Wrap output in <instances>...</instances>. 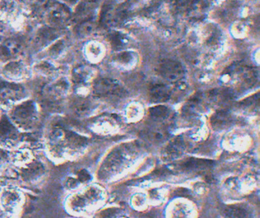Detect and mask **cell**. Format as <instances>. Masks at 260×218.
<instances>
[{"label":"cell","instance_id":"cell-25","mask_svg":"<svg viewBox=\"0 0 260 218\" xmlns=\"http://www.w3.org/2000/svg\"><path fill=\"white\" fill-rule=\"evenodd\" d=\"M149 114L150 117L155 121H162L170 117V110L165 105H156L150 108Z\"/></svg>","mask_w":260,"mask_h":218},{"label":"cell","instance_id":"cell-27","mask_svg":"<svg viewBox=\"0 0 260 218\" xmlns=\"http://www.w3.org/2000/svg\"><path fill=\"white\" fill-rule=\"evenodd\" d=\"M211 163L212 162L208 161V160L190 159L182 163V167L190 170H198V169H203L209 167L211 166Z\"/></svg>","mask_w":260,"mask_h":218},{"label":"cell","instance_id":"cell-21","mask_svg":"<svg viewBox=\"0 0 260 218\" xmlns=\"http://www.w3.org/2000/svg\"><path fill=\"white\" fill-rule=\"evenodd\" d=\"M185 149V143L182 138H176L172 140L165 149V154L169 159L176 158L180 155Z\"/></svg>","mask_w":260,"mask_h":218},{"label":"cell","instance_id":"cell-2","mask_svg":"<svg viewBox=\"0 0 260 218\" xmlns=\"http://www.w3.org/2000/svg\"><path fill=\"white\" fill-rule=\"evenodd\" d=\"M48 146L55 150L78 149L86 144L87 139L60 124L53 125L48 130L46 136Z\"/></svg>","mask_w":260,"mask_h":218},{"label":"cell","instance_id":"cell-3","mask_svg":"<svg viewBox=\"0 0 260 218\" xmlns=\"http://www.w3.org/2000/svg\"><path fill=\"white\" fill-rule=\"evenodd\" d=\"M28 96L26 88L19 82H0V105L12 107L27 99Z\"/></svg>","mask_w":260,"mask_h":218},{"label":"cell","instance_id":"cell-22","mask_svg":"<svg viewBox=\"0 0 260 218\" xmlns=\"http://www.w3.org/2000/svg\"><path fill=\"white\" fill-rule=\"evenodd\" d=\"M34 71L45 77L54 76L57 73V67L48 60H42L34 66Z\"/></svg>","mask_w":260,"mask_h":218},{"label":"cell","instance_id":"cell-24","mask_svg":"<svg viewBox=\"0 0 260 218\" xmlns=\"http://www.w3.org/2000/svg\"><path fill=\"white\" fill-rule=\"evenodd\" d=\"M95 28V24L92 20L80 21L76 26L75 33L79 38H84L92 35Z\"/></svg>","mask_w":260,"mask_h":218},{"label":"cell","instance_id":"cell-28","mask_svg":"<svg viewBox=\"0 0 260 218\" xmlns=\"http://www.w3.org/2000/svg\"><path fill=\"white\" fill-rule=\"evenodd\" d=\"M110 41L114 48L121 49L127 44V39L124 35L118 32H113L110 35Z\"/></svg>","mask_w":260,"mask_h":218},{"label":"cell","instance_id":"cell-26","mask_svg":"<svg viewBox=\"0 0 260 218\" xmlns=\"http://www.w3.org/2000/svg\"><path fill=\"white\" fill-rule=\"evenodd\" d=\"M65 49H66V43L64 40L58 38L48 46L47 53L51 58H57L64 52Z\"/></svg>","mask_w":260,"mask_h":218},{"label":"cell","instance_id":"cell-15","mask_svg":"<svg viewBox=\"0 0 260 218\" xmlns=\"http://www.w3.org/2000/svg\"><path fill=\"white\" fill-rule=\"evenodd\" d=\"M58 38L59 34L57 28L48 26V27H42L38 30L35 38V41L36 45L39 47H45V46H49L51 43Z\"/></svg>","mask_w":260,"mask_h":218},{"label":"cell","instance_id":"cell-13","mask_svg":"<svg viewBox=\"0 0 260 218\" xmlns=\"http://www.w3.org/2000/svg\"><path fill=\"white\" fill-rule=\"evenodd\" d=\"M98 6L99 0H80L75 10V16L79 22L92 20Z\"/></svg>","mask_w":260,"mask_h":218},{"label":"cell","instance_id":"cell-19","mask_svg":"<svg viewBox=\"0 0 260 218\" xmlns=\"http://www.w3.org/2000/svg\"><path fill=\"white\" fill-rule=\"evenodd\" d=\"M144 137L153 143H160L168 137L169 132L167 128L155 127L144 132Z\"/></svg>","mask_w":260,"mask_h":218},{"label":"cell","instance_id":"cell-11","mask_svg":"<svg viewBox=\"0 0 260 218\" xmlns=\"http://www.w3.org/2000/svg\"><path fill=\"white\" fill-rule=\"evenodd\" d=\"M95 76V70L92 67L86 65H80L76 67L71 73V85L76 89H80L87 85L93 80Z\"/></svg>","mask_w":260,"mask_h":218},{"label":"cell","instance_id":"cell-18","mask_svg":"<svg viewBox=\"0 0 260 218\" xmlns=\"http://www.w3.org/2000/svg\"><path fill=\"white\" fill-rule=\"evenodd\" d=\"M225 218H252L250 210L240 205H231L223 210Z\"/></svg>","mask_w":260,"mask_h":218},{"label":"cell","instance_id":"cell-8","mask_svg":"<svg viewBox=\"0 0 260 218\" xmlns=\"http://www.w3.org/2000/svg\"><path fill=\"white\" fill-rule=\"evenodd\" d=\"M22 131H19L7 114H2L0 117V144L12 146L21 140Z\"/></svg>","mask_w":260,"mask_h":218},{"label":"cell","instance_id":"cell-4","mask_svg":"<svg viewBox=\"0 0 260 218\" xmlns=\"http://www.w3.org/2000/svg\"><path fill=\"white\" fill-rule=\"evenodd\" d=\"M92 92L96 97L107 98L124 96L126 90L119 82L111 78H100L94 81Z\"/></svg>","mask_w":260,"mask_h":218},{"label":"cell","instance_id":"cell-9","mask_svg":"<svg viewBox=\"0 0 260 218\" xmlns=\"http://www.w3.org/2000/svg\"><path fill=\"white\" fill-rule=\"evenodd\" d=\"M71 86V79L66 76H60L47 85L44 92L50 99L58 100L69 96Z\"/></svg>","mask_w":260,"mask_h":218},{"label":"cell","instance_id":"cell-29","mask_svg":"<svg viewBox=\"0 0 260 218\" xmlns=\"http://www.w3.org/2000/svg\"><path fill=\"white\" fill-rule=\"evenodd\" d=\"M64 4L68 5H75L78 3L80 0H62Z\"/></svg>","mask_w":260,"mask_h":218},{"label":"cell","instance_id":"cell-12","mask_svg":"<svg viewBox=\"0 0 260 218\" xmlns=\"http://www.w3.org/2000/svg\"><path fill=\"white\" fill-rule=\"evenodd\" d=\"M23 53V47L17 40H3L0 42V59L7 62L18 59Z\"/></svg>","mask_w":260,"mask_h":218},{"label":"cell","instance_id":"cell-14","mask_svg":"<svg viewBox=\"0 0 260 218\" xmlns=\"http://www.w3.org/2000/svg\"><path fill=\"white\" fill-rule=\"evenodd\" d=\"M70 110L73 114L78 117H86L89 115L94 108L92 101L87 98L77 96L70 103Z\"/></svg>","mask_w":260,"mask_h":218},{"label":"cell","instance_id":"cell-23","mask_svg":"<svg viewBox=\"0 0 260 218\" xmlns=\"http://www.w3.org/2000/svg\"><path fill=\"white\" fill-rule=\"evenodd\" d=\"M207 8L205 0H193L188 6V14L194 18H200L205 15Z\"/></svg>","mask_w":260,"mask_h":218},{"label":"cell","instance_id":"cell-10","mask_svg":"<svg viewBox=\"0 0 260 218\" xmlns=\"http://www.w3.org/2000/svg\"><path fill=\"white\" fill-rule=\"evenodd\" d=\"M228 73L230 76L236 77L237 80L248 86L255 85L258 80V73L255 69L241 64H236L231 66Z\"/></svg>","mask_w":260,"mask_h":218},{"label":"cell","instance_id":"cell-1","mask_svg":"<svg viewBox=\"0 0 260 218\" xmlns=\"http://www.w3.org/2000/svg\"><path fill=\"white\" fill-rule=\"evenodd\" d=\"M7 116L22 132L35 131L40 122L39 106L31 99H25L10 107Z\"/></svg>","mask_w":260,"mask_h":218},{"label":"cell","instance_id":"cell-7","mask_svg":"<svg viewBox=\"0 0 260 218\" xmlns=\"http://www.w3.org/2000/svg\"><path fill=\"white\" fill-rule=\"evenodd\" d=\"M71 18V12L64 3L51 5L45 12V19L50 27L58 28L64 26Z\"/></svg>","mask_w":260,"mask_h":218},{"label":"cell","instance_id":"cell-20","mask_svg":"<svg viewBox=\"0 0 260 218\" xmlns=\"http://www.w3.org/2000/svg\"><path fill=\"white\" fill-rule=\"evenodd\" d=\"M232 121L231 114L226 111H217L211 118V123L213 128L216 130H222L229 126L230 123Z\"/></svg>","mask_w":260,"mask_h":218},{"label":"cell","instance_id":"cell-5","mask_svg":"<svg viewBox=\"0 0 260 218\" xmlns=\"http://www.w3.org/2000/svg\"><path fill=\"white\" fill-rule=\"evenodd\" d=\"M31 73L27 64L19 59L6 62L2 68L3 76L10 82H22L29 78Z\"/></svg>","mask_w":260,"mask_h":218},{"label":"cell","instance_id":"cell-6","mask_svg":"<svg viewBox=\"0 0 260 218\" xmlns=\"http://www.w3.org/2000/svg\"><path fill=\"white\" fill-rule=\"evenodd\" d=\"M156 71L166 80L179 83L185 76V70L181 63L170 59H164L158 63Z\"/></svg>","mask_w":260,"mask_h":218},{"label":"cell","instance_id":"cell-17","mask_svg":"<svg viewBox=\"0 0 260 218\" xmlns=\"http://www.w3.org/2000/svg\"><path fill=\"white\" fill-rule=\"evenodd\" d=\"M19 3L17 0H0V19L10 20L17 18Z\"/></svg>","mask_w":260,"mask_h":218},{"label":"cell","instance_id":"cell-16","mask_svg":"<svg viewBox=\"0 0 260 218\" xmlns=\"http://www.w3.org/2000/svg\"><path fill=\"white\" fill-rule=\"evenodd\" d=\"M172 91L168 86L161 83L152 84L149 88L150 99L156 103L167 102L171 97Z\"/></svg>","mask_w":260,"mask_h":218}]
</instances>
